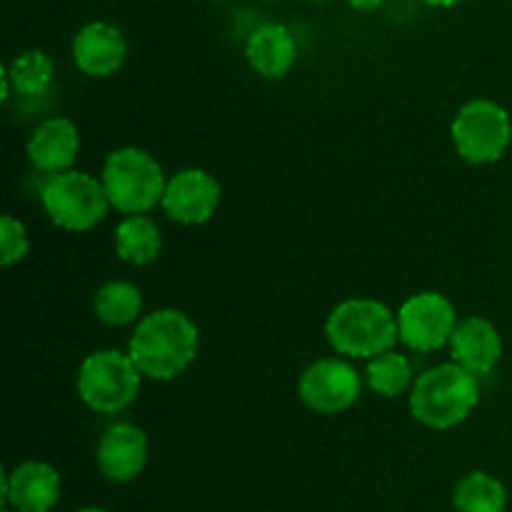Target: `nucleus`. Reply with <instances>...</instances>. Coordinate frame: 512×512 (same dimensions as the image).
<instances>
[{
	"instance_id": "nucleus-6",
	"label": "nucleus",
	"mask_w": 512,
	"mask_h": 512,
	"mask_svg": "<svg viewBox=\"0 0 512 512\" xmlns=\"http://www.w3.org/2000/svg\"><path fill=\"white\" fill-rule=\"evenodd\" d=\"M40 203L50 223L68 233H88L103 223L110 210L100 178L80 170L50 175L40 190Z\"/></svg>"
},
{
	"instance_id": "nucleus-16",
	"label": "nucleus",
	"mask_w": 512,
	"mask_h": 512,
	"mask_svg": "<svg viewBox=\"0 0 512 512\" xmlns=\"http://www.w3.org/2000/svg\"><path fill=\"white\" fill-rule=\"evenodd\" d=\"M245 58L260 78L280 80L293 70L298 60V43L283 23H263L250 33L245 43Z\"/></svg>"
},
{
	"instance_id": "nucleus-4",
	"label": "nucleus",
	"mask_w": 512,
	"mask_h": 512,
	"mask_svg": "<svg viewBox=\"0 0 512 512\" xmlns=\"http://www.w3.org/2000/svg\"><path fill=\"white\" fill-rule=\"evenodd\" d=\"M110 208L128 215H145L155 205L163 203L165 170L148 150L143 148H118L105 158L100 173Z\"/></svg>"
},
{
	"instance_id": "nucleus-11",
	"label": "nucleus",
	"mask_w": 512,
	"mask_h": 512,
	"mask_svg": "<svg viewBox=\"0 0 512 512\" xmlns=\"http://www.w3.org/2000/svg\"><path fill=\"white\" fill-rule=\"evenodd\" d=\"M150 458L148 435L133 423H113L98 440L95 463L110 483H130L145 470Z\"/></svg>"
},
{
	"instance_id": "nucleus-21",
	"label": "nucleus",
	"mask_w": 512,
	"mask_h": 512,
	"mask_svg": "<svg viewBox=\"0 0 512 512\" xmlns=\"http://www.w3.org/2000/svg\"><path fill=\"white\" fill-rule=\"evenodd\" d=\"M365 380H368L370 390L378 393L380 398H398L405 390H413V365L403 353L388 350V353L368 360Z\"/></svg>"
},
{
	"instance_id": "nucleus-13",
	"label": "nucleus",
	"mask_w": 512,
	"mask_h": 512,
	"mask_svg": "<svg viewBox=\"0 0 512 512\" xmlns=\"http://www.w3.org/2000/svg\"><path fill=\"white\" fill-rule=\"evenodd\" d=\"M125 58H128V40L118 25L93 20L75 33L73 60L80 73L90 78H108L123 68Z\"/></svg>"
},
{
	"instance_id": "nucleus-17",
	"label": "nucleus",
	"mask_w": 512,
	"mask_h": 512,
	"mask_svg": "<svg viewBox=\"0 0 512 512\" xmlns=\"http://www.w3.org/2000/svg\"><path fill=\"white\" fill-rule=\"evenodd\" d=\"M163 250V233L148 215H128L115 228V253L123 263L145 268L155 263Z\"/></svg>"
},
{
	"instance_id": "nucleus-3",
	"label": "nucleus",
	"mask_w": 512,
	"mask_h": 512,
	"mask_svg": "<svg viewBox=\"0 0 512 512\" xmlns=\"http://www.w3.org/2000/svg\"><path fill=\"white\" fill-rule=\"evenodd\" d=\"M325 335L338 355L373 360L400 340L398 313L373 298L343 300L330 310Z\"/></svg>"
},
{
	"instance_id": "nucleus-10",
	"label": "nucleus",
	"mask_w": 512,
	"mask_h": 512,
	"mask_svg": "<svg viewBox=\"0 0 512 512\" xmlns=\"http://www.w3.org/2000/svg\"><path fill=\"white\" fill-rule=\"evenodd\" d=\"M220 183L203 168H185L170 175L163 193V213L180 225H205L220 205Z\"/></svg>"
},
{
	"instance_id": "nucleus-9",
	"label": "nucleus",
	"mask_w": 512,
	"mask_h": 512,
	"mask_svg": "<svg viewBox=\"0 0 512 512\" xmlns=\"http://www.w3.org/2000/svg\"><path fill=\"white\" fill-rule=\"evenodd\" d=\"M298 395L305 408L320 415H340L363 395L360 373L343 358H320L303 370Z\"/></svg>"
},
{
	"instance_id": "nucleus-24",
	"label": "nucleus",
	"mask_w": 512,
	"mask_h": 512,
	"mask_svg": "<svg viewBox=\"0 0 512 512\" xmlns=\"http://www.w3.org/2000/svg\"><path fill=\"white\" fill-rule=\"evenodd\" d=\"M425 5H433V8H450V5H458L460 0H423Z\"/></svg>"
},
{
	"instance_id": "nucleus-2",
	"label": "nucleus",
	"mask_w": 512,
	"mask_h": 512,
	"mask_svg": "<svg viewBox=\"0 0 512 512\" xmlns=\"http://www.w3.org/2000/svg\"><path fill=\"white\" fill-rule=\"evenodd\" d=\"M480 405V378L453 360L425 370L410 390V415L430 430L465 423Z\"/></svg>"
},
{
	"instance_id": "nucleus-5",
	"label": "nucleus",
	"mask_w": 512,
	"mask_h": 512,
	"mask_svg": "<svg viewBox=\"0 0 512 512\" xmlns=\"http://www.w3.org/2000/svg\"><path fill=\"white\" fill-rule=\"evenodd\" d=\"M143 373L128 353L115 348L95 350L80 363L78 398L98 415H118L135 403Z\"/></svg>"
},
{
	"instance_id": "nucleus-26",
	"label": "nucleus",
	"mask_w": 512,
	"mask_h": 512,
	"mask_svg": "<svg viewBox=\"0 0 512 512\" xmlns=\"http://www.w3.org/2000/svg\"><path fill=\"white\" fill-rule=\"evenodd\" d=\"M3 512H18V510H3Z\"/></svg>"
},
{
	"instance_id": "nucleus-18",
	"label": "nucleus",
	"mask_w": 512,
	"mask_h": 512,
	"mask_svg": "<svg viewBox=\"0 0 512 512\" xmlns=\"http://www.w3.org/2000/svg\"><path fill=\"white\" fill-rule=\"evenodd\" d=\"M143 290L128 280H108L93 298V313L108 328H125L140 323L143 315Z\"/></svg>"
},
{
	"instance_id": "nucleus-1",
	"label": "nucleus",
	"mask_w": 512,
	"mask_h": 512,
	"mask_svg": "<svg viewBox=\"0 0 512 512\" xmlns=\"http://www.w3.org/2000/svg\"><path fill=\"white\" fill-rule=\"evenodd\" d=\"M200 350V330L183 310L163 308L145 315L133 330L128 355L143 378L175 380L193 365Z\"/></svg>"
},
{
	"instance_id": "nucleus-14",
	"label": "nucleus",
	"mask_w": 512,
	"mask_h": 512,
	"mask_svg": "<svg viewBox=\"0 0 512 512\" xmlns=\"http://www.w3.org/2000/svg\"><path fill=\"white\" fill-rule=\"evenodd\" d=\"M450 358L455 365L473 373L475 378L490 375L503 358L500 330L488 318L470 315L463 318L450 338Z\"/></svg>"
},
{
	"instance_id": "nucleus-23",
	"label": "nucleus",
	"mask_w": 512,
	"mask_h": 512,
	"mask_svg": "<svg viewBox=\"0 0 512 512\" xmlns=\"http://www.w3.org/2000/svg\"><path fill=\"white\" fill-rule=\"evenodd\" d=\"M345 3H348L350 8L365 10V13H368V10H378L385 0H345Z\"/></svg>"
},
{
	"instance_id": "nucleus-7",
	"label": "nucleus",
	"mask_w": 512,
	"mask_h": 512,
	"mask_svg": "<svg viewBox=\"0 0 512 512\" xmlns=\"http://www.w3.org/2000/svg\"><path fill=\"white\" fill-rule=\"evenodd\" d=\"M450 138L465 163H498L512 140L510 113L490 98L468 100L450 125Z\"/></svg>"
},
{
	"instance_id": "nucleus-19",
	"label": "nucleus",
	"mask_w": 512,
	"mask_h": 512,
	"mask_svg": "<svg viewBox=\"0 0 512 512\" xmlns=\"http://www.w3.org/2000/svg\"><path fill=\"white\" fill-rule=\"evenodd\" d=\"M10 90L23 98H40L48 93L55 78V63L45 50H23L3 68Z\"/></svg>"
},
{
	"instance_id": "nucleus-22",
	"label": "nucleus",
	"mask_w": 512,
	"mask_h": 512,
	"mask_svg": "<svg viewBox=\"0 0 512 512\" xmlns=\"http://www.w3.org/2000/svg\"><path fill=\"white\" fill-rule=\"evenodd\" d=\"M30 238L25 225L13 215H3L0 218V263L3 268H13L20 260L28 255Z\"/></svg>"
},
{
	"instance_id": "nucleus-25",
	"label": "nucleus",
	"mask_w": 512,
	"mask_h": 512,
	"mask_svg": "<svg viewBox=\"0 0 512 512\" xmlns=\"http://www.w3.org/2000/svg\"><path fill=\"white\" fill-rule=\"evenodd\" d=\"M78 512H108V510H103V508H83V510H78Z\"/></svg>"
},
{
	"instance_id": "nucleus-20",
	"label": "nucleus",
	"mask_w": 512,
	"mask_h": 512,
	"mask_svg": "<svg viewBox=\"0 0 512 512\" xmlns=\"http://www.w3.org/2000/svg\"><path fill=\"white\" fill-rule=\"evenodd\" d=\"M453 505L458 512H505L508 490L495 475L475 470L455 485Z\"/></svg>"
},
{
	"instance_id": "nucleus-15",
	"label": "nucleus",
	"mask_w": 512,
	"mask_h": 512,
	"mask_svg": "<svg viewBox=\"0 0 512 512\" xmlns=\"http://www.w3.org/2000/svg\"><path fill=\"white\" fill-rule=\"evenodd\" d=\"M80 153V133L73 120L48 118L30 133L28 158L35 170L48 175L68 173Z\"/></svg>"
},
{
	"instance_id": "nucleus-8",
	"label": "nucleus",
	"mask_w": 512,
	"mask_h": 512,
	"mask_svg": "<svg viewBox=\"0 0 512 512\" xmlns=\"http://www.w3.org/2000/svg\"><path fill=\"white\" fill-rule=\"evenodd\" d=\"M458 323L455 305L435 290L410 295L398 310L400 343L415 353H435L450 345Z\"/></svg>"
},
{
	"instance_id": "nucleus-12",
	"label": "nucleus",
	"mask_w": 512,
	"mask_h": 512,
	"mask_svg": "<svg viewBox=\"0 0 512 512\" xmlns=\"http://www.w3.org/2000/svg\"><path fill=\"white\" fill-rule=\"evenodd\" d=\"M3 503L18 512H50L60 500V475L43 460L3 468Z\"/></svg>"
}]
</instances>
